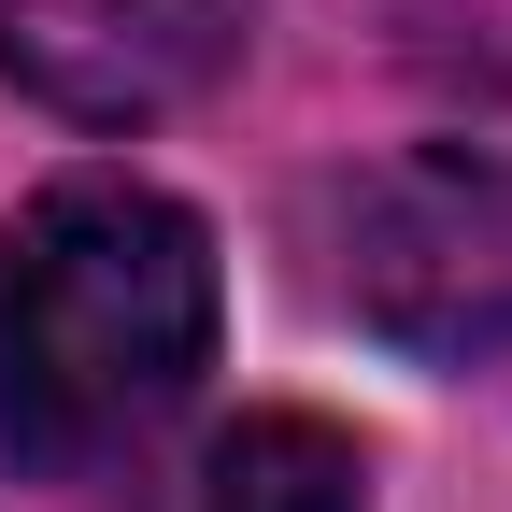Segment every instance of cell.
Masks as SVG:
<instances>
[{
    "label": "cell",
    "mask_w": 512,
    "mask_h": 512,
    "mask_svg": "<svg viewBox=\"0 0 512 512\" xmlns=\"http://www.w3.org/2000/svg\"><path fill=\"white\" fill-rule=\"evenodd\" d=\"M214 228L171 185L72 171L43 185L0 256V456L15 470H100L214 370Z\"/></svg>",
    "instance_id": "obj_1"
},
{
    "label": "cell",
    "mask_w": 512,
    "mask_h": 512,
    "mask_svg": "<svg viewBox=\"0 0 512 512\" xmlns=\"http://www.w3.org/2000/svg\"><path fill=\"white\" fill-rule=\"evenodd\" d=\"M313 271L370 342H399L427 370L512 356V157L413 143V157L313 185Z\"/></svg>",
    "instance_id": "obj_2"
},
{
    "label": "cell",
    "mask_w": 512,
    "mask_h": 512,
    "mask_svg": "<svg viewBox=\"0 0 512 512\" xmlns=\"http://www.w3.org/2000/svg\"><path fill=\"white\" fill-rule=\"evenodd\" d=\"M256 43V0H0V72L72 128H157Z\"/></svg>",
    "instance_id": "obj_3"
},
{
    "label": "cell",
    "mask_w": 512,
    "mask_h": 512,
    "mask_svg": "<svg viewBox=\"0 0 512 512\" xmlns=\"http://www.w3.org/2000/svg\"><path fill=\"white\" fill-rule=\"evenodd\" d=\"M171 512H370V456L328 413H242V427L200 441Z\"/></svg>",
    "instance_id": "obj_4"
}]
</instances>
